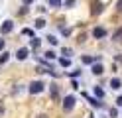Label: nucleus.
<instances>
[{
    "label": "nucleus",
    "instance_id": "7ed1b4c3",
    "mask_svg": "<svg viewBox=\"0 0 122 118\" xmlns=\"http://www.w3.org/2000/svg\"><path fill=\"white\" fill-rule=\"evenodd\" d=\"M73 106H75V97H65V100H63V110H67V112H69V110H73Z\"/></svg>",
    "mask_w": 122,
    "mask_h": 118
},
{
    "label": "nucleus",
    "instance_id": "20e7f679",
    "mask_svg": "<svg viewBox=\"0 0 122 118\" xmlns=\"http://www.w3.org/2000/svg\"><path fill=\"white\" fill-rule=\"evenodd\" d=\"M91 12H93V14H101V12H102V4L98 2V0H95V2H93V8H91Z\"/></svg>",
    "mask_w": 122,
    "mask_h": 118
},
{
    "label": "nucleus",
    "instance_id": "9d476101",
    "mask_svg": "<svg viewBox=\"0 0 122 118\" xmlns=\"http://www.w3.org/2000/svg\"><path fill=\"white\" fill-rule=\"evenodd\" d=\"M112 39H114V41H122V28L116 30V31L112 34Z\"/></svg>",
    "mask_w": 122,
    "mask_h": 118
},
{
    "label": "nucleus",
    "instance_id": "f3484780",
    "mask_svg": "<svg viewBox=\"0 0 122 118\" xmlns=\"http://www.w3.org/2000/svg\"><path fill=\"white\" fill-rule=\"evenodd\" d=\"M43 26H45V20L43 18H37L36 20V28H43Z\"/></svg>",
    "mask_w": 122,
    "mask_h": 118
},
{
    "label": "nucleus",
    "instance_id": "a211bd4d",
    "mask_svg": "<svg viewBox=\"0 0 122 118\" xmlns=\"http://www.w3.org/2000/svg\"><path fill=\"white\" fill-rule=\"evenodd\" d=\"M47 41H49L51 45H57V37H55V36H47Z\"/></svg>",
    "mask_w": 122,
    "mask_h": 118
},
{
    "label": "nucleus",
    "instance_id": "c85d7f7f",
    "mask_svg": "<svg viewBox=\"0 0 122 118\" xmlns=\"http://www.w3.org/2000/svg\"><path fill=\"white\" fill-rule=\"evenodd\" d=\"M37 118H47V116H45V114H41V116H37Z\"/></svg>",
    "mask_w": 122,
    "mask_h": 118
},
{
    "label": "nucleus",
    "instance_id": "f03ea898",
    "mask_svg": "<svg viewBox=\"0 0 122 118\" xmlns=\"http://www.w3.org/2000/svg\"><path fill=\"white\" fill-rule=\"evenodd\" d=\"M12 30H14V22H12V20H6L2 26H0V34H2V36H6V34H10Z\"/></svg>",
    "mask_w": 122,
    "mask_h": 118
},
{
    "label": "nucleus",
    "instance_id": "9b49d317",
    "mask_svg": "<svg viewBox=\"0 0 122 118\" xmlns=\"http://www.w3.org/2000/svg\"><path fill=\"white\" fill-rule=\"evenodd\" d=\"M97 59H101V57H89V55H85V57H83V63H89V65H93Z\"/></svg>",
    "mask_w": 122,
    "mask_h": 118
},
{
    "label": "nucleus",
    "instance_id": "0eeeda50",
    "mask_svg": "<svg viewBox=\"0 0 122 118\" xmlns=\"http://www.w3.org/2000/svg\"><path fill=\"white\" fill-rule=\"evenodd\" d=\"M16 57H18L20 61H24V59L28 57V49H26V47H22V49H18V53H16Z\"/></svg>",
    "mask_w": 122,
    "mask_h": 118
},
{
    "label": "nucleus",
    "instance_id": "a878e982",
    "mask_svg": "<svg viewBox=\"0 0 122 118\" xmlns=\"http://www.w3.org/2000/svg\"><path fill=\"white\" fill-rule=\"evenodd\" d=\"M4 114V106H2V102H0V116Z\"/></svg>",
    "mask_w": 122,
    "mask_h": 118
},
{
    "label": "nucleus",
    "instance_id": "f257e3e1",
    "mask_svg": "<svg viewBox=\"0 0 122 118\" xmlns=\"http://www.w3.org/2000/svg\"><path fill=\"white\" fill-rule=\"evenodd\" d=\"M43 89H45V85H43L41 81H36V83L30 85V92H32V94H40Z\"/></svg>",
    "mask_w": 122,
    "mask_h": 118
},
{
    "label": "nucleus",
    "instance_id": "aec40b11",
    "mask_svg": "<svg viewBox=\"0 0 122 118\" xmlns=\"http://www.w3.org/2000/svg\"><path fill=\"white\" fill-rule=\"evenodd\" d=\"M45 59H55V53H53V51H47V53H45Z\"/></svg>",
    "mask_w": 122,
    "mask_h": 118
},
{
    "label": "nucleus",
    "instance_id": "5701e85b",
    "mask_svg": "<svg viewBox=\"0 0 122 118\" xmlns=\"http://www.w3.org/2000/svg\"><path fill=\"white\" fill-rule=\"evenodd\" d=\"M116 104H118V106H122V94H120V97L116 98Z\"/></svg>",
    "mask_w": 122,
    "mask_h": 118
},
{
    "label": "nucleus",
    "instance_id": "6e6552de",
    "mask_svg": "<svg viewBox=\"0 0 122 118\" xmlns=\"http://www.w3.org/2000/svg\"><path fill=\"white\" fill-rule=\"evenodd\" d=\"M40 43H41L40 39H37V37H34V36H32V39H30V47H32V49H37V47H40Z\"/></svg>",
    "mask_w": 122,
    "mask_h": 118
},
{
    "label": "nucleus",
    "instance_id": "4468645a",
    "mask_svg": "<svg viewBox=\"0 0 122 118\" xmlns=\"http://www.w3.org/2000/svg\"><path fill=\"white\" fill-rule=\"evenodd\" d=\"M59 63H61L63 67H69V65H71V59H69V57H63V59H59Z\"/></svg>",
    "mask_w": 122,
    "mask_h": 118
},
{
    "label": "nucleus",
    "instance_id": "6ab92c4d",
    "mask_svg": "<svg viewBox=\"0 0 122 118\" xmlns=\"http://www.w3.org/2000/svg\"><path fill=\"white\" fill-rule=\"evenodd\" d=\"M6 61H8V53H2V55H0V65L6 63Z\"/></svg>",
    "mask_w": 122,
    "mask_h": 118
},
{
    "label": "nucleus",
    "instance_id": "cd10ccee",
    "mask_svg": "<svg viewBox=\"0 0 122 118\" xmlns=\"http://www.w3.org/2000/svg\"><path fill=\"white\" fill-rule=\"evenodd\" d=\"M32 2H34V0H24V4H26V6H28V4H32Z\"/></svg>",
    "mask_w": 122,
    "mask_h": 118
},
{
    "label": "nucleus",
    "instance_id": "1a4fd4ad",
    "mask_svg": "<svg viewBox=\"0 0 122 118\" xmlns=\"http://www.w3.org/2000/svg\"><path fill=\"white\" fill-rule=\"evenodd\" d=\"M110 87H112L114 91H116V89H120V87H122V83H120V79H110Z\"/></svg>",
    "mask_w": 122,
    "mask_h": 118
},
{
    "label": "nucleus",
    "instance_id": "2eb2a0df",
    "mask_svg": "<svg viewBox=\"0 0 122 118\" xmlns=\"http://www.w3.org/2000/svg\"><path fill=\"white\" fill-rule=\"evenodd\" d=\"M95 94H97L98 98H102V97H104V91H102V89H98V87H95Z\"/></svg>",
    "mask_w": 122,
    "mask_h": 118
},
{
    "label": "nucleus",
    "instance_id": "412c9836",
    "mask_svg": "<svg viewBox=\"0 0 122 118\" xmlns=\"http://www.w3.org/2000/svg\"><path fill=\"white\" fill-rule=\"evenodd\" d=\"M24 34H26V36H34V31L30 30V28H26V30H24Z\"/></svg>",
    "mask_w": 122,
    "mask_h": 118
},
{
    "label": "nucleus",
    "instance_id": "dca6fc26",
    "mask_svg": "<svg viewBox=\"0 0 122 118\" xmlns=\"http://www.w3.org/2000/svg\"><path fill=\"white\" fill-rule=\"evenodd\" d=\"M49 2V6H53V8H59L61 6V0H47Z\"/></svg>",
    "mask_w": 122,
    "mask_h": 118
},
{
    "label": "nucleus",
    "instance_id": "b1692460",
    "mask_svg": "<svg viewBox=\"0 0 122 118\" xmlns=\"http://www.w3.org/2000/svg\"><path fill=\"white\" fill-rule=\"evenodd\" d=\"M65 4H67V6H73V4H75V0H65Z\"/></svg>",
    "mask_w": 122,
    "mask_h": 118
},
{
    "label": "nucleus",
    "instance_id": "bb28decb",
    "mask_svg": "<svg viewBox=\"0 0 122 118\" xmlns=\"http://www.w3.org/2000/svg\"><path fill=\"white\" fill-rule=\"evenodd\" d=\"M0 49H4V39H0Z\"/></svg>",
    "mask_w": 122,
    "mask_h": 118
},
{
    "label": "nucleus",
    "instance_id": "393cba45",
    "mask_svg": "<svg viewBox=\"0 0 122 118\" xmlns=\"http://www.w3.org/2000/svg\"><path fill=\"white\" fill-rule=\"evenodd\" d=\"M116 8H118V10L122 12V0H118V4H116Z\"/></svg>",
    "mask_w": 122,
    "mask_h": 118
},
{
    "label": "nucleus",
    "instance_id": "ddd939ff",
    "mask_svg": "<svg viewBox=\"0 0 122 118\" xmlns=\"http://www.w3.org/2000/svg\"><path fill=\"white\" fill-rule=\"evenodd\" d=\"M49 87H51V97H53V98H57V97H59V91H57V85H49Z\"/></svg>",
    "mask_w": 122,
    "mask_h": 118
},
{
    "label": "nucleus",
    "instance_id": "f8f14e48",
    "mask_svg": "<svg viewBox=\"0 0 122 118\" xmlns=\"http://www.w3.org/2000/svg\"><path fill=\"white\" fill-rule=\"evenodd\" d=\"M89 102H91L93 106H97V108H102V106H104L102 102H101V100H97V98H89Z\"/></svg>",
    "mask_w": 122,
    "mask_h": 118
},
{
    "label": "nucleus",
    "instance_id": "423d86ee",
    "mask_svg": "<svg viewBox=\"0 0 122 118\" xmlns=\"http://www.w3.org/2000/svg\"><path fill=\"white\" fill-rule=\"evenodd\" d=\"M91 71H93L95 75H102V73H104V67L101 65V63H95V65H93V69H91Z\"/></svg>",
    "mask_w": 122,
    "mask_h": 118
},
{
    "label": "nucleus",
    "instance_id": "39448f33",
    "mask_svg": "<svg viewBox=\"0 0 122 118\" xmlns=\"http://www.w3.org/2000/svg\"><path fill=\"white\" fill-rule=\"evenodd\" d=\"M106 36V30L104 28H95L93 30V37H104Z\"/></svg>",
    "mask_w": 122,
    "mask_h": 118
},
{
    "label": "nucleus",
    "instance_id": "4be33fe9",
    "mask_svg": "<svg viewBox=\"0 0 122 118\" xmlns=\"http://www.w3.org/2000/svg\"><path fill=\"white\" fill-rule=\"evenodd\" d=\"M63 55H71V49H69V47H63Z\"/></svg>",
    "mask_w": 122,
    "mask_h": 118
}]
</instances>
